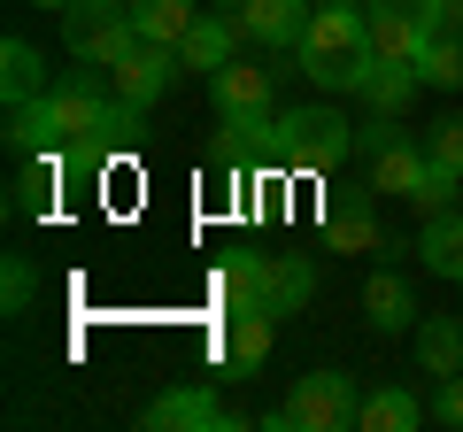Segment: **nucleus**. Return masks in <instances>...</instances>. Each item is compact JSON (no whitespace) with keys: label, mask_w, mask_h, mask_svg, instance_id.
Here are the masks:
<instances>
[{"label":"nucleus","mask_w":463,"mask_h":432,"mask_svg":"<svg viewBox=\"0 0 463 432\" xmlns=\"http://www.w3.org/2000/svg\"><path fill=\"white\" fill-rule=\"evenodd\" d=\"M294 70L309 85H325V93H364V78H371V8H355V0L309 8V23L294 39Z\"/></svg>","instance_id":"1"},{"label":"nucleus","mask_w":463,"mask_h":432,"mask_svg":"<svg viewBox=\"0 0 463 432\" xmlns=\"http://www.w3.org/2000/svg\"><path fill=\"white\" fill-rule=\"evenodd\" d=\"M270 147H279L286 170H301V178H325V170H340L347 155H355V117H347V108H332V100L286 108V117L270 124Z\"/></svg>","instance_id":"2"},{"label":"nucleus","mask_w":463,"mask_h":432,"mask_svg":"<svg viewBox=\"0 0 463 432\" xmlns=\"http://www.w3.org/2000/svg\"><path fill=\"white\" fill-rule=\"evenodd\" d=\"M263 425H286V432H355L364 425V394H355L347 371H309V379H294L286 409H270Z\"/></svg>","instance_id":"3"},{"label":"nucleus","mask_w":463,"mask_h":432,"mask_svg":"<svg viewBox=\"0 0 463 432\" xmlns=\"http://www.w3.org/2000/svg\"><path fill=\"white\" fill-rule=\"evenodd\" d=\"M209 100H216V117H224V132L240 139V147H263L270 124H279V108H270V70L240 62V54L209 78Z\"/></svg>","instance_id":"4"},{"label":"nucleus","mask_w":463,"mask_h":432,"mask_svg":"<svg viewBox=\"0 0 463 432\" xmlns=\"http://www.w3.org/2000/svg\"><path fill=\"white\" fill-rule=\"evenodd\" d=\"M62 47L78 54V62L109 70L116 54L139 47V23H132V0H70L62 8Z\"/></svg>","instance_id":"5"},{"label":"nucleus","mask_w":463,"mask_h":432,"mask_svg":"<svg viewBox=\"0 0 463 432\" xmlns=\"http://www.w3.org/2000/svg\"><path fill=\"white\" fill-rule=\"evenodd\" d=\"M355 147H364V163H371V193H379V201H417L425 147H417V139L402 132L394 117H379L371 132H355Z\"/></svg>","instance_id":"6"},{"label":"nucleus","mask_w":463,"mask_h":432,"mask_svg":"<svg viewBox=\"0 0 463 432\" xmlns=\"http://www.w3.org/2000/svg\"><path fill=\"white\" fill-rule=\"evenodd\" d=\"M47 108H54V132H62V147H85V139H100V124H109L116 108V85H100V70H70V78L47 85Z\"/></svg>","instance_id":"7"},{"label":"nucleus","mask_w":463,"mask_h":432,"mask_svg":"<svg viewBox=\"0 0 463 432\" xmlns=\"http://www.w3.org/2000/svg\"><path fill=\"white\" fill-rule=\"evenodd\" d=\"M178 47H155V39H139L132 54H116L109 62V85H116V100H124V108H155V100L170 93V85H178Z\"/></svg>","instance_id":"8"},{"label":"nucleus","mask_w":463,"mask_h":432,"mask_svg":"<svg viewBox=\"0 0 463 432\" xmlns=\"http://www.w3.org/2000/svg\"><path fill=\"white\" fill-rule=\"evenodd\" d=\"M139 425H147V432H232V425H240V409L216 401L209 386H170L163 401L139 409Z\"/></svg>","instance_id":"9"},{"label":"nucleus","mask_w":463,"mask_h":432,"mask_svg":"<svg viewBox=\"0 0 463 432\" xmlns=\"http://www.w3.org/2000/svg\"><path fill=\"white\" fill-rule=\"evenodd\" d=\"M425 47H432V32H425V16H417L410 0H379V8H371V62L417 70Z\"/></svg>","instance_id":"10"},{"label":"nucleus","mask_w":463,"mask_h":432,"mask_svg":"<svg viewBox=\"0 0 463 432\" xmlns=\"http://www.w3.org/2000/svg\"><path fill=\"white\" fill-rule=\"evenodd\" d=\"M240 39H248V23H240V8H209V16H194V32L178 39V62L185 70H224L232 54H240Z\"/></svg>","instance_id":"11"},{"label":"nucleus","mask_w":463,"mask_h":432,"mask_svg":"<svg viewBox=\"0 0 463 432\" xmlns=\"http://www.w3.org/2000/svg\"><path fill=\"white\" fill-rule=\"evenodd\" d=\"M270 340H279V316L270 309H240L224 324V363H232V379H248V371H263L270 363Z\"/></svg>","instance_id":"12"},{"label":"nucleus","mask_w":463,"mask_h":432,"mask_svg":"<svg viewBox=\"0 0 463 432\" xmlns=\"http://www.w3.org/2000/svg\"><path fill=\"white\" fill-rule=\"evenodd\" d=\"M301 8L309 0H240V23H248V39L255 47H270V54H294V39H301Z\"/></svg>","instance_id":"13"},{"label":"nucleus","mask_w":463,"mask_h":432,"mask_svg":"<svg viewBox=\"0 0 463 432\" xmlns=\"http://www.w3.org/2000/svg\"><path fill=\"white\" fill-rule=\"evenodd\" d=\"M309 294H317V263H309V255H270V263H263V309L270 316L309 309Z\"/></svg>","instance_id":"14"},{"label":"nucleus","mask_w":463,"mask_h":432,"mask_svg":"<svg viewBox=\"0 0 463 432\" xmlns=\"http://www.w3.org/2000/svg\"><path fill=\"white\" fill-rule=\"evenodd\" d=\"M417 263H425L432 278H456L463 286V216L456 209L425 216V232H417Z\"/></svg>","instance_id":"15"},{"label":"nucleus","mask_w":463,"mask_h":432,"mask_svg":"<svg viewBox=\"0 0 463 432\" xmlns=\"http://www.w3.org/2000/svg\"><path fill=\"white\" fill-rule=\"evenodd\" d=\"M417 371L425 379H456L463 371V324L456 316H417Z\"/></svg>","instance_id":"16"},{"label":"nucleus","mask_w":463,"mask_h":432,"mask_svg":"<svg viewBox=\"0 0 463 432\" xmlns=\"http://www.w3.org/2000/svg\"><path fill=\"white\" fill-rule=\"evenodd\" d=\"M364 316H371V333H410V324H417V294L394 278V270H371V286H364Z\"/></svg>","instance_id":"17"},{"label":"nucleus","mask_w":463,"mask_h":432,"mask_svg":"<svg viewBox=\"0 0 463 432\" xmlns=\"http://www.w3.org/2000/svg\"><path fill=\"white\" fill-rule=\"evenodd\" d=\"M371 201H379V193H355V201H332V209H325V239H332L340 255H347V248H355V255H364V248H386Z\"/></svg>","instance_id":"18"},{"label":"nucleus","mask_w":463,"mask_h":432,"mask_svg":"<svg viewBox=\"0 0 463 432\" xmlns=\"http://www.w3.org/2000/svg\"><path fill=\"white\" fill-rule=\"evenodd\" d=\"M263 263L270 255H232L224 270H216V301H224V316H240V309H263Z\"/></svg>","instance_id":"19"},{"label":"nucleus","mask_w":463,"mask_h":432,"mask_svg":"<svg viewBox=\"0 0 463 432\" xmlns=\"http://www.w3.org/2000/svg\"><path fill=\"white\" fill-rule=\"evenodd\" d=\"M0 93H8V108L47 93V62H39L32 39H8V47H0Z\"/></svg>","instance_id":"20"},{"label":"nucleus","mask_w":463,"mask_h":432,"mask_svg":"<svg viewBox=\"0 0 463 432\" xmlns=\"http://www.w3.org/2000/svg\"><path fill=\"white\" fill-rule=\"evenodd\" d=\"M194 0H132V23H139V39H155V47H178L185 32H194Z\"/></svg>","instance_id":"21"},{"label":"nucleus","mask_w":463,"mask_h":432,"mask_svg":"<svg viewBox=\"0 0 463 432\" xmlns=\"http://www.w3.org/2000/svg\"><path fill=\"white\" fill-rule=\"evenodd\" d=\"M8 147H16V155H47V147H62L47 93H39V100H16V108H8Z\"/></svg>","instance_id":"22"},{"label":"nucleus","mask_w":463,"mask_h":432,"mask_svg":"<svg viewBox=\"0 0 463 432\" xmlns=\"http://www.w3.org/2000/svg\"><path fill=\"white\" fill-rule=\"evenodd\" d=\"M54 185H62V163H54V155H24L16 201H8V209H16V216H47L54 209Z\"/></svg>","instance_id":"23"},{"label":"nucleus","mask_w":463,"mask_h":432,"mask_svg":"<svg viewBox=\"0 0 463 432\" xmlns=\"http://www.w3.org/2000/svg\"><path fill=\"white\" fill-rule=\"evenodd\" d=\"M417 70H394V62H371V78H364V108H379V117H402V108H410V93H417Z\"/></svg>","instance_id":"24"},{"label":"nucleus","mask_w":463,"mask_h":432,"mask_svg":"<svg viewBox=\"0 0 463 432\" xmlns=\"http://www.w3.org/2000/svg\"><path fill=\"white\" fill-rule=\"evenodd\" d=\"M417 417H425V409H417L410 386H379V394H364V425H355V432H410Z\"/></svg>","instance_id":"25"},{"label":"nucleus","mask_w":463,"mask_h":432,"mask_svg":"<svg viewBox=\"0 0 463 432\" xmlns=\"http://www.w3.org/2000/svg\"><path fill=\"white\" fill-rule=\"evenodd\" d=\"M417 78L440 85V93H456V85H463V32H432V47H425V62H417Z\"/></svg>","instance_id":"26"},{"label":"nucleus","mask_w":463,"mask_h":432,"mask_svg":"<svg viewBox=\"0 0 463 432\" xmlns=\"http://www.w3.org/2000/svg\"><path fill=\"white\" fill-rule=\"evenodd\" d=\"M456 185H463V170H448V163H432V155H425V178H417V209L440 216L448 201H456Z\"/></svg>","instance_id":"27"},{"label":"nucleus","mask_w":463,"mask_h":432,"mask_svg":"<svg viewBox=\"0 0 463 432\" xmlns=\"http://www.w3.org/2000/svg\"><path fill=\"white\" fill-rule=\"evenodd\" d=\"M425 155H432V163H448V170H463V117L425 124Z\"/></svg>","instance_id":"28"},{"label":"nucleus","mask_w":463,"mask_h":432,"mask_svg":"<svg viewBox=\"0 0 463 432\" xmlns=\"http://www.w3.org/2000/svg\"><path fill=\"white\" fill-rule=\"evenodd\" d=\"M32 263H24V255H8V278H0V309H8V316H24V309H32Z\"/></svg>","instance_id":"29"},{"label":"nucleus","mask_w":463,"mask_h":432,"mask_svg":"<svg viewBox=\"0 0 463 432\" xmlns=\"http://www.w3.org/2000/svg\"><path fill=\"white\" fill-rule=\"evenodd\" d=\"M432 417L463 432V371H456V379H440V394H432Z\"/></svg>","instance_id":"30"},{"label":"nucleus","mask_w":463,"mask_h":432,"mask_svg":"<svg viewBox=\"0 0 463 432\" xmlns=\"http://www.w3.org/2000/svg\"><path fill=\"white\" fill-rule=\"evenodd\" d=\"M32 8H70V0H32Z\"/></svg>","instance_id":"31"},{"label":"nucleus","mask_w":463,"mask_h":432,"mask_svg":"<svg viewBox=\"0 0 463 432\" xmlns=\"http://www.w3.org/2000/svg\"><path fill=\"white\" fill-rule=\"evenodd\" d=\"M216 8H240V0H216Z\"/></svg>","instance_id":"32"},{"label":"nucleus","mask_w":463,"mask_h":432,"mask_svg":"<svg viewBox=\"0 0 463 432\" xmlns=\"http://www.w3.org/2000/svg\"><path fill=\"white\" fill-rule=\"evenodd\" d=\"M410 8H425V0H410Z\"/></svg>","instance_id":"33"},{"label":"nucleus","mask_w":463,"mask_h":432,"mask_svg":"<svg viewBox=\"0 0 463 432\" xmlns=\"http://www.w3.org/2000/svg\"><path fill=\"white\" fill-rule=\"evenodd\" d=\"M456 8H463V0H456Z\"/></svg>","instance_id":"34"}]
</instances>
